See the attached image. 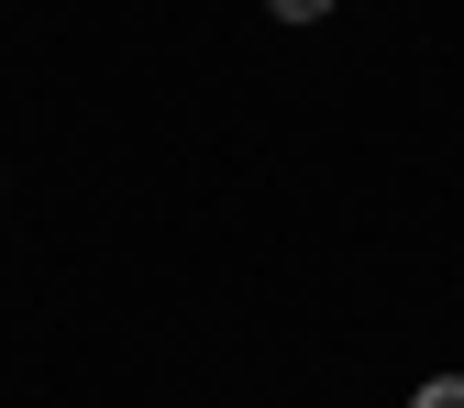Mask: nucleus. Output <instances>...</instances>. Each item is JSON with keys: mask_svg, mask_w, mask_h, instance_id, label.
I'll list each match as a JSON object with an SVG mask.
<instances>
[{"mask_svg": "<svg viewBox=\"0 0 464 408\" xmlns=\"http://www.w3.org/2000/svg\"><path fill=\"white\" fill-rule=\"evenodd\" d=\"M410 408H464V375H431V386H420Z\"/></svg>", "mask_w": 464, "mask_h": 408, "instance_id": "f257e3e1", "label": "nucleus"}, {"mask_svg": "<svg viewBox=\"0 0 464 408\" xmlns=\"http://www.w3.org/2000/svg\"><path fill=\"white\" fill-rule=\"evenodd\" d=\"M266 12H287V23H321V12H332V0H266Z\"/></svg>", "mask_w": 464, "mask_h": 408, "instance_id": "f03ea898", "label": "nucleus"}]
</instances>
